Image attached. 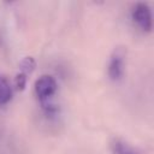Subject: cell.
I'll list each match as a JSON object with an SVG mask.
<instances>
[{"label": "cell", "instance_id": "obj_1", "mask_svg": "<svg viewBox=\"0 0 154 154\" xmlns=\"http://www.w3.org/2000/svg\"><path fill=\"white\" fill-rule=\"evenodd\" d=\"M132 20L136 23V25L144 32H150L153 29V17L152 11L148 4L146 2H137L132 11H131Z\"/></svg>", "mask_w": 154, "mask_h": 154}, {"label": "cell", "instance_id": "obj_2", "mask_svg": "<svg viewBox=\"0 0 154 154\" xmlns=\"http://www.w3.org/2000/svg\"><path fill=\"white\" fill-rule=\"evenodd\" d=\"M58 89L57 81L51 75H43L35 82V93L38 99V102H43L53 99Z\"/></svg>", "mask_w": 154, "mask_h": 154}, {"label": "cell", "instance_id": "obj_3", "mask_svg": "<svg viewBox=\"0 0 154 154\" xmlns=\"http://www.w3.org/2000/svg\"><path fill=\"white\" fill-rule=\"evenodd\" d=\"M125 69V51L122 47L114 48L109 57L108 63V77L109 79L118 82L123 78Z\"/></svg>", "mask_w": 154, "mask_h": 154}, {"label": "cell", "instance_id": "obj_4", "mask_svg": "<svg viewBox=\"0 0 154 154\" xmlns=\"http://www.w3.org/2000/svg\"><path fill=\"white\" fill-rule=\"evenodd\" d=\"M109 148L112 154H141L135 147H132L126 141L118 137H114L111 140Z\"/></svg>", "mask_w": 154, "mask_h": 154}, {"label": "cell", "instance_id": "obj_5", "mask_svg": "<svg viewBox=\"0 0 154 154\" xmlns=\"http://www.w3.org/2000/svg\"><path fill=\"white\" fill-rule=\"evenodd\" d=\"M12 99V88L8 79L0 75V105H6Z\"/></svg>", "mask_w": 154, "mask_h": 154}, {"label": "cell", "instance_id": "obj_6", "mask_svg": "<svg viewBox=\"0 0 154 154\" xmlns=\"http://www.w3.org/2000/svg\"><path fill=\"white\" fill-rule=\"evenodd\" d=\"M35 67H36V61L34 60L32 57H25L19 63V69L24 75H30L35 70Z\"/></svg>", "mask_w": 154, "mask_h": 154}, {"label": "cell", "instance_id": "obj_7", "mask_svg": "<svg viewBox=\"0 0 154 154\" xmlns=\"http://www.w3.org/2000/svg\"><path fill=\"white\" fill-rule=\"evenodd\" d=\"M14 87L17 91H23L26 87V75L24 73H18L14 78Z\"/></svg>", "mask_w": 154, "mask_h": 154}]
</instances>
